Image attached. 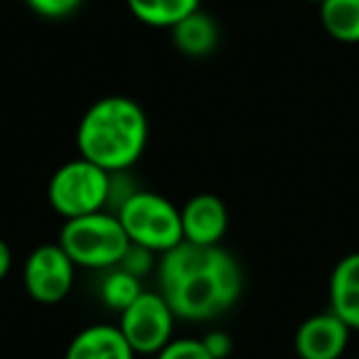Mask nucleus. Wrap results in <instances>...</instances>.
Segmentation results:
<instances>
[{
	"instance_id": "nucleus-13",
	"label": "nucleus",
	"mask_w": 359,
	"mask_h": 359,
	"mask_svg": "<svg viewBox=\"0 0 359 359\" xmlns=\"http://www.w3.org/2000/svg\"><path fill=\"white\" fill-rule=\"evenodd\" d=\"M130 15L138 22L158 30H170L190 13L200 11L202 0H126Z\"/></svg>"
},
{
	"instance_id": "nucleus-5",
	"label": "nucleus",
	"mask_w": 359,
	"mask_h": 359,
	"mask_svg": "<svg viewBox=\"0 0 359 359\" xmlns=\"http://www.w3.org/2000/svg\"><path fill=\"white\" fill-rule=\"evenodd\" d=\"M109 192L111 172L84 158L62 163L47 182V202L65 222L109 210Z\"/></svg>"
},
{
	"instance_id": "nucleus-4",
	"label": "nucleus",
	"mask_w": 359,
	"mask_h": 359,
	"mask_svg": "<svg viewBox=\"0 0 359 359\" xmlns=\"http://www.w3.org/2000/svg\"><path fill=\"white\" fill-rule=\"evenodd\" d=\"M116 217H118L130 244L143 246L158 256L185 241L180 207L158 192L135 190L121 205Z\"/></svg>"
},
{
	"instance_id": "nucleus-12",
	"label": "nucleus",
	"mask_w": 359,
	"mask_h": 359,
	"mask_svg": "<svg viewBox=\"0 0 359 359\" xmlns=\"http://www.w3.org/2000/svg\"><path fill=\"white\" fill-rule=\"evenodd\" d=\"M170 37L180 55L190 57V60H205L219 47L222 32L217 18L200 8V11L190 13L185 20H180L175 27H170Z\"/></svg>"
},
{
	"instance_id": "nucleus-16",
	"label": "nucleus",
	"mask_w": 359,
	"mask_h": 359,
	"mask_svg": "<svg viewBox=\"0 0 359 359\" xmlns=\"http://www.w3.org/2000/svg\"><path fill=\"white\" fill-rule=\"evenodd\" d=\"M158 254H153V251L143 249V246H135L130 244L128 251L123 254V259H121V269L128 271V273H133L135 278H148L150 273H153L155 269H158Z\"/></svg>"
},
{
	"instance_id": "nucleus-1",
	"label": "nucleus",
	"mask_w": 359,
	"mask_h": 359,
	"mask_svg": "<svg viewBox=\"0 0 359 359\" xmlns=\"http://www.w3.org/2000/svg\"><path fill=\"white\" fill-rule=\"evenodd\" d=\"M155 278L158 293L168 300L175 318L185 323H210L229 313L244 290L241 264L222 244L182 241L158 259Z\"/></svg>"
},
{
	"instance_id": "nucleus-8",
	"label": "nucleus",
	"mask_w": 359,
	"mask_h": 359,
	"mask_svg": "<svg viewBox=\"0 0 359 359\" xmlns=\"http://www.w3.org/2000/svg\"><path fill=\"white\" fill-rule=\"evenodd\" d=\"M349 334L352 330L332 310L310 315L295 330V354L300 359H342V354L347 352Z\"/></svg>"
},
{
	"instance_id": "nucleus-18",
	"label": "nucleus",
	"mask_w": 359,
	"mask_h": 359,
	"mask_svg": "<svg viewBox=\"0 0 359 359\" xmlns=\"http://www.w3.org/2000/svg\"><path fill=\"white\" fill-rule=\"evenodd\" d=\"M81 3L84 0H25V6L45 20H65L79 11Z\"/></svg>"
},
{
	"instance_id": "nucleus-11",
	"label": "nucleus",
	"mask_w": 359,
	"mask_h": 359,
	"mask_svg": "<svg viewBox=\"0 0 359 359\" xmlns=\"http://www.w3.org/2000/svg\"><path fill=\"white\" fill-rule=\"evenodd\" d=\"M330 310L347 325L359 330V251L342 256L330 273Z\"/></svg>"
},
{
	"instance_id": "nucleus-21",
	"label": "nucleus",
	"mask_w": 359,
	"mask_h": 359,
	"mask_svg": "<svg viewBox=\"0 0 359 359\" xmlns=\"http://www.w3.org/2000/svg\"><path fill=\"white\" fill-rule=\"evenodd\" d=\"M308 3H315V6H320V3H325V0H308Z\"/></svg>"
},
{
	"instance_id": "nucleus-3",
	"label": "nucleus",
	"mask_w": 359,
	"mask_h": 359,
	"mask_svg": "<svg viewBox=\"0 0 359 359\" xmlns=\"http://www.w3.org/2000/svg\"><path fill=\"white\" fill-rule=\"evenodd\" d=\"M57 241L76 269L89 271H109L118 266L130 246L118 217L109 210L67 219Z\"/></svg>"
},
{
	"instance_id": "nucleus-2",
	"label": "nucleus",
	"mask_w": 359,
	"mask_h": 359,
	"mask_svg": "<svg viewBox=\"0 0 359 359\" xmlns=\"http://www.w3.org/2000/svg\"><path fill=\"white\" fill-rule=\"evenodd\" d=\"M150 126L143 106L130 96H104L94 101L76 126L79 158L109 170L135 168L148 145Z\"/></svg>"
},
{
	"instance_id": "nucleus-10",
	"label": "nucleus",
	"mask_w": 359,
	"mask_h": 359,
	"mask_svg": "<svg viewBox=\"0 0 359 359\" xmlns=\"http://www.w3.org/2000/svg\"><path fill=\"white\" fill-rule=\"evenodd\" d=\"M138 354L133 352L126 342L123 332L118 325L99 323L79 330L72 337L69 347L65 352V359H135Z\"/></svg>"
},
{
	"instance_id": "nucleus-17",
	"label": "nucleus",
	"mask_w": 359,
	"mask_h": 359,
	"mask_svg": "<svg viewBox=\"0 0 359 359\" xmlns=\"http://www.w3.org/2000/svg\"><path fill=\"white\" fill-rule=\"evenodd\" d=\"M155 359H215L210 352L205 349L202 339L195 337H175L172 342H168Z\"/></svg>"
},
{
	"instance_id": "nucleus-19",
	"label": "nucleus",
	"mask_w": 359,
	"mask_h": 359,
	"mask_svg": "<svg viewBox=\"0 0 359 359\" xmlns=\"http://www.w3.org/2000/svg\"><path fill=\"white\" fill-rule=\"evenodd\" d=\"M202 344H205V349L215 359H226L231 354V349H234V339H231V334L224 332V330H210V332L202 337Z\"/></svg>"
},
{
	"instance_id": "nucleus-7",
	"label": "nucleus",
	"mask_w": 359,
	"mask_h": 359,
	"mask_svg": "<svg viewBox=\"0 0 359 359\" xmlns=\"http://www.w3.org/2000/svg\"><path fill=\"white\" fill-rule=\"evenodd\" d=\"M76 280V264L57 244H42L30 251L22 266V285L40 305H57L72 293Z\"/></svg>"
},
{
	"instance_id": "nucleus-22",
	"label": "nucleus",
	"mask_w": 359,
	"mask_h": 359,
	"mask_svg": "<svg viewBox=\"0 0 359 359\" xmlns=\"http://www.w3.org/2000/svg\"><path fill=\"white\" fill-rule=\"evenodd\" d=\"M357 359H359V357H357Z\"/></svg>"
},
{
	"instance_id": "nucleus-9",
	"label": "nucleus",
	"mask_w": 359,
	"mask_h": 359,
	"mask_svg": "<svg viewBox=\"0 0 359 359\" xmlns=\"http://www.w3.org/2000/svg\"><path fill=\"white\" fill-rule=\"evenodd\" d=\"M180 217H182V236L190 244L219 246L229 229V210L224 200L212 192L192 195L180 207Z\"/></svg>"
},
{
	"instance_id": "nucleus-6",
	"label": "nucleus",
	"mask_w": 359,
	"mask_h": 359,
	"mask_svg": "<svg viewBox=\"0 0 359 359\" xmlns=\"http://www.w3.org/2000/svg\"><path fill=\"white\" fill-rule=\"evenodd\" d=\"M172 308L158 290H143L123 313H118V330L135 354L155 357L168 342L175 339Z\"/></svg>"
},
{
	"instance_id": "nucleus-15",
	"label": "nucleus",
	"mask_w": 359,
	"mask_h": 359,
	"mask_svg": "<svg viewBox=\"0 0 359 359\" xmlns=\"http://www.w3.org/2000/svg\"><path fill=\"white\" fill-rule=\"evenodd\" d=\"M101 280H99V295L101 303L106 305L114 313H123L140 293H143V280L135 278L133 273L123 271L121 266H114L109 271H101Z\"/></svg>"
},
{
	"instance_id": "nucleus-20",
	"label": "nucleus",
	"mask_w": 359,
	"mask_h": 359,
	"mask_svg": "<svg viewBox=\"0 0 359 359\" xmlns=\"http://www.w3.org/2000/svg\"><path fill=\"white\" fill-rule=\"evenodd\" d=\"M11 269H13V251L6 244V239H0V283L8 278Z\"/></svg>"
},
{
	"instance_id": "nucleus-14",
	"label": "nucleus",
	"mask_w": 359,
	"mask_h": 359,
	"mask_svg": "<svg viewBox=\"0 0 359 359\" xmlns=\"http://www.w3.org/2000/svg\"><path fill=\"white\" fill-rule=\"evenodd\" d=\"M320 22L332 40L344 45L359 42V0H325L320 3Z\"/></svg>"
}]
</instances>
